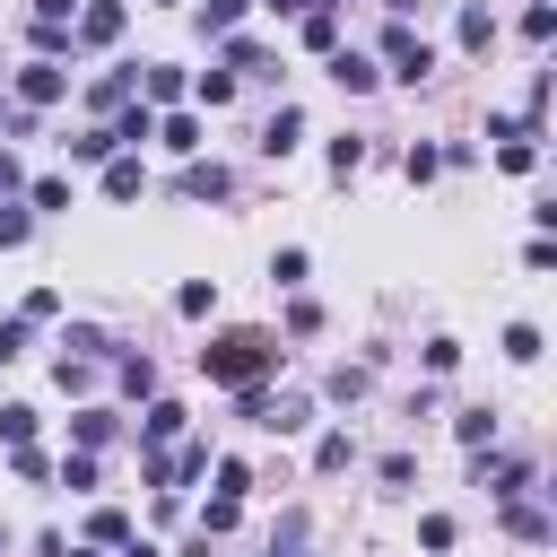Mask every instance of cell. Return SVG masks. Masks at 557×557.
<instances>
[{
	"label": "cell",
	"mask_w": 557,
	"mask_h": 557,
	"mask_svg": "<svg viewBox=\"0 0 557 557\" xmlns=\"http://www.w3.org/2000/svg\"><path fill=\"white\" fill-rule=\"evenodd\" d=\"M339 44V9L322 0V9H305V52H331Z\"/></svg>",
	"instance_id": "22"
},
{
	"label": "cell",
	"mask_w": 557,
	"mask_h": 557,
	"mask_svg": "<svg viewBox=\"0 0 557 557\" xmlns=\"http://www.w3.org/2000/svg\"><path fill=\"white\" fill-rule=\"evenodd\" d=\"M548 26H557V9H548V0H531V9H522V35H531V44H548Z\"/></svg>",
	"instance_id": "39"
},
{
	"label": "cell",
	"mask_w": 557,
	"mask_h": 557,
	"mask_svg": "<svg viewBox=\"0 0 557 557\" xmlns=\"http://www.w3.org/2000/svg\"><path fill=\"white\" fill-rule=\"evenodd\" d=\"M270 17H305V9H322V0H261Z\"/></svg>",
	"instance_id": "44"
},
{
	"label": "cell",
	"mask_w": 557,
	"mask_h": 557,
	"mask_svg": "<svg viewBox=\"0 0 557 557\" xmlns=\"http://www.w3.org/2000/svg\"><path fill=\"white\" fill-rule=\"evenodd\" d=\"M287 557H296V548H287Z\"/></svg>",
	"instance_id": "47"
},
{
	"label": "cell",
	"mask_w": 557,
	"mask_h": 557,
	"mask_svg": "<svg viewBox=\"0 0 557 557\" xmlns=\"http://www.w3.org/2000/svg\"><path fill=\"white\" fill-rule=\"evenodd\" d=\"M61 148H70V165H104V157H113V131L96 122V131H78V139H61Z\"/></svg>",
	"instance_id": "24"
},
{
	"label": "cell",
	"mask_w": 557,
	"mask_h": 557,
	"mask_svg": "<svg viewBox=\"0 0 557 557\" xmlns=\"http://www.w3.org/2000/svg\"><path fill=\"white\" fill-rule=\"evenodd\" d=\"M174 191H183V200H226V191H235V174H226L218 157H183V174H174Z\"/></svg>",
	"instance_id": "5"
},
{
	"label": "cell",
	"mask_w": 557,
	"mask_h": 557,
	"mask_svg": "<svg viewBox=\"0 0 557 557\" xmlns=\"http://www.w3.org/2000/svg\"><path fill=\"white\" fill-rule=\"evenodd\" d=\"M61 348H70V357H104V348H113V339H104V331H96V322H70V339H61Z\"/></svg>",
	"instance_id": "36"
},
{
	"label": "cell",
	"mask_w": 557,
	"mask_h": 557,
	"mask_svg": "<svg viewBox=\"0 0 557 557\" xmlns=\"http://www.w3.org/2000/svg\"><path fill=\"white\" fill-rule=\"evenodd\" d=\"M366 165V139H331V174H357Z\"/></svg>",
	"instance_id": "40"
},
{
	"label": "cell",
	"mask_w": 557,
	"mask_h": 557,
	"mask_svg": "<svg viewBox=\"0 0 557 557\" xmlns=\"http://www.w3.org/2000/svg\"><path fill=\"white\" fill-rule=\"evenodd\" d=\"M348 461H357V444H348V426H331V435L313 444V470L331 479V470H348Z\"/></svg>",
	"instance_id": "26"
},
{
	"label": "cell",
	"mask_w": 557,
	"mask_h": 557,
	"mask_svg": "<svg viewBox=\"0 0 557 557\" xmlns=\"http://www.w3.org/2000/svg\"><path fill=\"white\" fill-rule=\"evenodd\" d=\"M104 131H113V148H139V139H157V113H148V104H113Z\"/></svg>",
	"instance_id": "14"
},
{
	"label": "cell",
	"mask_w": 557,
	"mask_h": 557,
	"mask_svg": "<svg viewBox=\"0 0 557 557\" xmlns=\"http://www.w3.org/2000/svg\"><path fill=\"white\" fill-rule=\"evenodd\" d=\"M139 191H148L139 148H113V157H104V200H139Z\"/></svg>",
	"instance_id": "6"
},
{
	"label": "cell",
	"mask_w": 557,
	"mask_h": 557,
	"mask_svg": "<svg viewBox=\"0 0 557 557\" xmlns=\"http://www.w3.org/2000/svg\"><path fill=\"white\" fill-rule=\"evenodd\" d=\"M113 374H122V392H131V400H157V357H148V348H139V357H122Z\"/></svg>",
	"instance_id": "20"
},
{
	"label": "cell",
	"mask_w": 557,
	"mask_h": 557,
	"mask_svg": "<svg viewBox=\"0 0 557 557\" xmlns=\"http://www.w3.org/2000/svg\"><path fill=\"white\" fill-rule=\"evenodd\" d=\"M52 479H61V487H70V496H87V487H96V453H70V461H61V470H52Z\"/></svg>",
	"instance_id": "33"
},
{
	"label": "cell",
	"mask_w": 557,
	"mask_h": 557,
	"mask_svg": "<svg viewBox=\"0 0 557 557\" xmlns=\"http://www.w3.org/2000/svg\"><path fill=\"white\" fill-rule=\"evenodd\" d=\"M26 235H35V209L26 200H0V252H17Z\"/></svg>",
	"instance_id": "28"
},
{
	"label": "cell",
	"mask_w": 557,
	"mask_h": 557,
	"mask_svg": "<svg viewBox=\"0 0 557 557\" xmlns=\"http://www.w3.org/2000/svg\"><path fill=\"white\" fill-rule=\"evenodd\" d=\"M0 444H35V409H26V400L0 409Z\"/></svg>",
	"instance_id": "32"
},
{
	"label": "cell",
	"mask_w": 557,
	"mask_h": 557,
	"mask_svg": "<svg viewBox=\"0 0 557 557\" xmlns=\"http://www.w3.org/2000/svg\"><path fill=\"white\" fill-rule=\"evenodd\" d=\"M453 35H461V52H487V44H496V17H487V0H461Z\"/></svg>",
	"instance_id": "12"
},
{
	"label": "cell",
	"mask_w": 557,
	"mask_h": 557,
	"mask_svg": "<svg viewBox=\"0 0 557 557\" xmlns=\"http://www.w3.org/2000/svg\"><path fill=\"white\" fill-rule=\"evenodd\" d=\"M470 479H479L487 496H522V487H531V470H522V461H487V453L470 461Z\"/></svg>",
	"instance_id": "11"
},
{
	"label": "cell",
	"mask_w": 557,
	"mask_h": 557,
	"mask_svg": "<svg viewBox=\"0 0 557 557\" xmlns=\"http://www.w3.org/2000/svg\"><path fill=\"white\" fill-rule=\"evenodd\" d=\"M157 139H165L174 157H200V113H165V122H157Z\"/></svg>",
	"instance_id": "19"
},
{
	"label": "cell",
	"mask_w": 557,
	"mask_h": 557,
	"mask_svg": "<svg viewBox=\"0 0 557 557\" xmlns=\"http://www.w3.org/2000/svg\"><path fill=\"white\" fill-rule=\"evenodd\" d=\"M183 426H191V409H183V400H148V409H139V444H174Z\"/></svg>",
	"instance_id": "8"
},
{
	"label": "cell",
	"mask_w": 557,
	"mask_h": 557,
	"mask_svg": "<svg viewBox=\"0 0 557 557\" xmlns=\"http://www.w3.org/2000/svg\"><path fill=\"white\" fill-rule=\"evenodd\" d=\"M496 157H505V174H531V165H540V139H531V131H522V139H505V148H496Z\"/></svg>",
	"instance_id": "35"
},
{
	"label": "cell",
	"mask_w": 557,
	"mask_h": 557,
	"mask_svg": "<svg viewBox=\"0 0 557 557\" xmlns=\"http://www.w3.org/2000/svg\"><path fill=\"white\" fill-rule=\"evenodd\" d=\"M331 78H339V87H348V96H366V87H374V78H383V70H374V61H366V52H348V44H331Z\"/></svg>",
	"instance_id": "13"
},
{
	"label": "cell",
	"mask_w": 557,
	"mask_h": 557,
	"mask_svg": "<svg viewBox=\"0 0 557 557\" xmlns=\"http://www.w3.org/2000/svg\"><path fill=\"white\" fill-rule=\"evenodd\" d=\"M70 9H78V0H35V17H70Z\"/></svg>",
	"instance_id": "46"
},
{
	"label": "cell",
	"mask_w": 557,
	"mask_h": 557,
	"mask_svg": "<svg viewBox=\"0 0 557 557\" xmlns=\"http://www.w3.org/2000/svg\"><path fill=\"white\" fill-rule=\"evenodd\" d=\"M505 357L531 366V357H540V331H531V322H505Z\"/></svg>",
	"instance_id": "37"
},
{
	"label": "cell",
	"mask_w": 557,
	"mask_h": 557,
	"mask_svg": "<svg viewBox=\"0 0 557 557\" xmlns=\"http://www.w3.org/2000/svg\"><path fill=\"white\" fill-rule=\"evenodd\" d=\"M122 17H131L122 0H78V9H70V35H78V44H113Z\"/></svg>",
	"instance_id": "4"
},
{
	"label": "cell",
	"mask_w": 557,
	"mask_h": 557,
	"mask_svg": "<svg viewBox=\"0 0 557 557\" xmlns=\"http://www.w3.org/2000/svg\"><path fill=\"white\" fill-rule=\"evenodd\" d=\"M418 540H426V548L444 557V548H453V513H426V522H418Z\"/></svg>",
	"instance_id": "42"
},
{
	"label": "cell",
	"mask_w": 557,
	"mask_h": 557,
	"mask_svg": "<svg viewBox=\"0 0 557 557\" xmlns=\"http://www.w3.org/2000/svg\"><path fill=\"white\" fill-rule=\"evenodd\" d=\"M296 139H305V113H296V104H278V113L261 122V157H287Z\"/></svg>",
	"instance_id": "15"
},
{
	"label": "cell",
	"mask_w": 557,
	"mask_h": 557,
	"mask_svg": "<svg viewBox=\"0 0 557 557\" xmlns=\"http://www.w3.org/2000/svg\"><path fill=\"white\" fill-rule=\"evenodd\" d=\"M191 104H200V113L235 104V70H200V78H191Z\"/></svg>",
	"instance_id": "18"
},
{
	"label": "cell",
	"mask_w": 557,
	"mask_h": 557,
	"mask_svg": "<svg viewBox=\"0 0 557 557\" xmlns=\"http://www.w3.org/2000/svg\"><path fill=\"white\" fill-rule=\"evenodd\" d=\"M226 70H235V78H278V70H270V52H261V44H244V35L226 44Z\"/></svg>",
	"instance_id": "23"
},
{
	"label": "cell",
	"mask_w": 557,
	"mask_h": 557,
	"mask_svg": "<svg viewBox=\"0 0 557 557\" xmlns=\"http://www.w3.org/2000/svg\"><path fill=\"white\" fill-rule=\"evenodd\" d=\"M87 96H96V104H104V113H113V104H131V70H104V78H96V87H87Z\"/></svg>",
	"instance_id": "34"
},
{
	"label": "cell",
	"mask_w": 557,
	"mask_h": 557,
	"mask_svg": "<svg viewBox=\"0 0 557 557\" xmlns=\"http://www.w3.org/2000/svg\"><path fill=\"white\" fill-rule=\"evenodd\" d=\"M453 435H461L470 453H479V444H496V409H461V418H453Z\"/></svg>",
	"instance_id": "30"
},
{
	"label": "cell",
	"mask_w": 557,
	"mask_h": 557,
	"mask_svg": "<svg viewBox=\"0 0 557 557\" xmlns=\"http://www.w3.org/2000/svg\"><path fill=\"white\" fill-rule=\"evenodd\" d=\"M183 96H191V78H183L174 61H148V70H139V104H183Z\"/></svg>",
	"instance_id": "7"
},
{
	"label": "cell",
	"mask_w": 557,
	"mask_h": 557,
	"mask_svg": "<svg viewBox=\"0 0 557 557\" xmlns=\"http://www.w3.org/2000/svg\"><path fill=\"white\" fill-rule=\"evenodd\" d=\"M383 61H392V78H409V87H418V78H435V44H426V35H409V17H400V26H383Z\"/></svg>",
	"instance_id": "3"
},
{
	"label": "cell",
	"mask_w": 557,
	"mask_h": 557,
	"mask_svg": "<svg viewBox=\"0 0 557 557\" xmlns=\"http://www.w3.org/2000/svg\"><path fill=\"white\" fill-rule=\"evenodd\" d=\"M235 513H244V496H209V505H200V540H226Z\"/></svg>",
	"instance_id": "27"
},
{
	"label": "cell",
	"mask_w": 557,
	"mask_h": 557,
	"mask_svg": "<svg viewBox=\"0 0 557 557\" xmlns=\"http://www.w3.org/2000/svg\"><path fill=\"white\" fill-rule=\"evenodd\" d=\"M70 435H78V453L113 444V409H78V418H70Z\"/></svg>",
	"instance_id": "25"
},
{
	"label": "cell",
	"mask_w": 557,
	"mask_h": 557,
	"mask_svg": "<svg viewBox=\"0 0 557 557\" xmlns=\"http://www.w3.org/2000/svg\"><path fill=\"white\" fill-rule=\"evenodd\" d=\"M26 331H35L26 313H9V322H0V366H9V357H26Z\"/></svg>",
	"instance_id": "38"
},
{
	"label": "cell",
	"mask_w": 557,
	"mask_h": 557,
	"mask_svg": "<svg viewBox=\"0 0 557 557\" xmlns=\"http://www.w3.org/2000/svg\"><path fill=\"white\" fill-rule=\"evenodd\" d=\"M244 9H252V0H200L191 17H200V35H235V26H244Z\"/></svg>",
	"instance_id": "21"
},
{
	"label": "cell",
	"mask_w": 557,
	"mask_h": 557,
	"mask_svg": "<svg viewBox=\"0 0 557 557\" xmlns=\"http://www.w3.org/2000/svg\"><path fill=\"white\" fill-rule=\"evenodd\" d=\"M305 270H313V261H305V244H287V252H270V278H278V287H305Z\"/></svg>",
	"instance_id": "31"
},
{
	"label": "cell",
	"mask_w": 557,
	"mask_h": 557,
	"mask_svg": "<svg viewBox=\"0 0 557 557\" xmlns=\"http://www.w3.org/2000/svg\"><path fill=\"white\" fill-rule=\"evenodd\" d=\"M200 470H209V435H183V453H165V487L183 496V487H191Z\"/></svg>",
	"instance_id": "10"
},
{
	"label": "cell",
	"mask_w": 557,
	"mask_h": 557,
	"mask_svg": "<svg viewBox=\"0 0 557 557\" xmlns=\"http://www.w3.org/2000/svg\"><path fill=\"white\" fill-rule=\"evenodd\" d=\"M122 540H131V513L122 505H96L87 513V548H122Z\"/></svg>",
	"instance_id": "17"
},
{
	"label": "cell",
	"mask_w": 557,
	"mask_h": 557,
	"mask_svg": "<svg viewBox=\"0 0 557 557\" xmlns=\"http://www.w3.org/2000/svg\"><path fill=\"white\" fill-rule=\"evenodd\" d=\"M505 531H513L522 548H548V513H540V505H522V496H505Z\"/></svg>",
	"instance_id": "16"
},
{
	"label": "cell",
	"mask_w": 557,
	"mask_h": 557,
	"mask_svg": "<svg viewBox=\"0 0 557 557\" xmlns=\"http://www.w3.org/2000/svg\"><path fill=\"white\" fill-rule=\"evenodd\" d=\"M17 200H26L35 218H61V209H70V174H26V191H17Z\"/></svg>",
	"instance_id": "9"
},
{
	"label": "cell",
	"mask_w": 557,
	"mask_h": 557,
	"mask_svg": "<svg viewBox=\"0 0 557 557\" xmlns=\"http://www.w3.org/2000/svg\"><path fill=\"white\" fill-rule=\"evenodd\" d=\"M9 96H17L26 113H52V104L70 96V70H61V61H17V70H9Z\"/></svg>",
	"instance_id": "2"
},
{
	"label": "cell",
	"mask_w": 557,
	"mask_h": 557,
	"mask_svg": "<svg viewBox=\"0 0 557 557\" xmlns=\"http://www.w3.org/2000/svg\"><path fill=\"white\" fill-rule=\"evenodd\" d=\"M461 366V339H426V374H453Z\"/></svg>",
	"instance_id": "41"
},
{
	"label": "cell",
	"mask_w": 557,
	"mask_h": 557,
	"mask_svg": "<svg viewBox=\"0 0 557 557\" xmlns=\"http://www.w3.org/2000/svg\"><path fill=\"white\" fill-rule=\"evenodd\" d=\"M122 557H165V548H157V540H139V531H131V540H122Z\"/></svg>",
	"instance_id": "45"
},
{
	"label": "cell",
	"mask_w": 557,
	"mask_h": 557,
	"mask_svg": "<svg viewBox=\"0 0 557 557\" xmlns=\"http://www.w3.org/2000/svg\"><path fill=\"white\" fill-rule=\"evenodd\" d=\"M200 374L209 383H261V374H278V339L270 331H218L200 348Z\"/></svg>",
	"instance_id": "1"
},
{
	"label": "cell",
	"mask_w": 557,
	"mask_h": 557,
	"mask_svg": "<svg viewBox=\"0 0 557 557\" xmlns=\"http://www.w3.org/2000/svg\"><path fill=\"white\" fill-rule=\"evenodd\" d=\"M174 313H183V322H200V313H218V287H209V278H191V287H174Z\"/></svg>",
	"instance_id": "29"
},
{
	"label": "cell",
	"mask_w": 557,
	"mask_h": 557,
	"mask_svg": "<svg viewBox=\"0 0 557 557\" xmlns=\"http://www.w3.org/2000/svg\"><path fill=\"white\" fill-rule=\"evenodd\" d=\"M17 191H26V165H17L9 148H0V200H17Z\"/></svg>",
	"instance_id": "43"
}]
</instances>
